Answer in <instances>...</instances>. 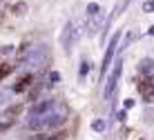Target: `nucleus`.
<instances>
[{
    "instance_id": "f257e3e1",
    "label": "nucleus",
    "mask_w": 154,
    "mask_h": 140,
    "mask_svg": "<svg viewBox=\"0 0 154 140\" xmlns=\"http://www.w3.org/2000/svg\"><path fill=\"white\" fill-rule=\"evenodd\" d=\"M119 38H121V31H114L112 40L107 45V51H105V58H103V64H100V76L107 71V67L112 64V58H114V51H116V45H119Z\"/></svg>"
},
{
    "instance_id": "f03ea898",
    "label": "nucleus",
    "mask_w": 154,
    "mask_h": 140,
    "mask_svg": "<svg viewBox=\"0 0 154 140\" xmlns=\"http://www.w3.org/2000/svg\"><path fill=\"white\" fill-rule=\"evenodd\" d=\"M76 34H78V31L74 29V22H67L65 27H63V31H60V45H63V49H65V51H69V49H72Z\"/></svg>"
},
{
    "instance_id": "7ed1b4c3",
    "label": "nucleus",
    "mask_w": 154,
    "mask_h": 140,
    "mask_svg": "<svg viewBox=\"0 0 154 140\" xmlns=\"http://www.w3.org/2000/svg\"><path fill=\"white\" fill-rule=\"evenodd\" d=\"M121 71H123V62L116 60L112 73H109V80H107V85H105V98H109V96L114 94V87H116V82H119V78H121Z\"/></svg>"
},
{
    "instance_id": "20e7f679",
    "label": "nucleus",
    "mask_w": 154,
    "mask_h": 140,
    "mask_svg": "<svg viewBox=\"0 0 154 140\" xmlns=\"http://www.w3.org/2000/svg\"><path fill=\"white\" fill-rule=\"evenodd\" d=\"M139 94L145 102H152L154 100V82L152 80H141L139 82Z\"/></svg>"
},
{
    "instance_id": "39448f33",
    "label": "nucleus",
    "mask_w": 154,
    "mask_h": 140,
    "mask_svg": "<svg viewBox=\"0 0 154 140\" xmlns=\"http://www.w3.org/2000/svg\"><path fill=\"white\" fill-rule=\"evenodd\" d=\"M51 109H54V100H42V102H36V105L31 107V116H47Z\"/></svg>"
},
{
    "instance_id": "423d86ee",
    "label": "nucleus",
    "mask_w": 154,
    "mask_h": 140,
    "mask_svg": "<svg viewBox=\"0 0 154 140\" xmlns=\"http://www.w3.org/2000/svg\"><path fill=\"white\" fill-rule=\"evenodd\" d=\"M49 116V114H47ZM47 116H31V120L27 122L29 129H34V131H42V129H47Z\"/></svg>"
},
{
    "instance_id": "0eeeda50",
    "label": "nucleus",
    "mask_w": 154,
    "mask_h": 140,
    "mask_svg": "<svg viewBox=\"0 0 154 140\" xmlns=\"http://www.w3.org/2000/svg\"><path fill=\"white\" fill-rule=\"evenodd\" d=\"M31 80H34V76L31 73H27V76H23L18 80V82L14 85V91L16 94H20V91H25V89H29V85H31Z\"/></svg>"
},
{
    "instance_id": "6e6552de",
    "label": "nucleus",
    "mask_w": 154,
    "mask_h": 140,
    "mask_svg": "<svg viewBox=\"0 0 154 140\" xmlns=\"http://www.w3.org/2000/svg\"><path fill=\"white\" fill-rule=\"evenodd\" d=\"M65 120H67V118L63 116V114H49V116H47V129H49V127H60V125H65Z\"/></svg>"
},
{
    "instance_id": "1a4fd4ad",
    "label": "nucleus",
    "mask_w": 154,
    "mask_h": 140,
    "mask_svg": "<svg viewBox=\"0 0 154 140\" xmlns=\"http://www.w3.org/2000/svg\"><path fill=\"white\" fill-rule=\"evenodd\" d=\"M25 111V105H14V107H7V109H5V118H9V120H14L16 116H20Z\"/></svg>"
},
{
    "instance_id": "9d476101",
    "label": "nucleus",
    "mask_w": 154,
    "mask_h": 140,
    "mask_svg": "<svg viewBox=\"0 0 154 140\" xmlns=\"http://www.w3.org/2000/svg\"><path fill=\"white\" fill-rule=\"evenodd\" d=\"M141 71L145 73V80H152L154 78V62L152 60H143L141 62Z\"/></svg>"
},
{
    "instance_id": "9b49d317",
    "label": "nucleus",
    "mask_w": 154,
    "mask_h": 140,
    "mask_svg": "<svg viewBox=\"0 0 154 140\" xmlns=\"http://www.w3.org/2000/svg\"><path fill=\"white\" fill-rule=\"evenodd\" d=\"M14 13H18V16L27 13V4H25V2H16L14 4Z\"/></svg>"
},
{
    "instance_id": "f8f14e48",
    "label": "nucleus",
    "mask_w": 154,
    "mask_h": 140,
    "mask_svg": "<svg viewBox=\"0 0 154 140\" xmlns=\"http://www.w3.org/2000/svg\"><path fill=\"white\" fill-rule=\"evenodd\" d=\"M11 64H0V80H2L5 76H7V73H11Z\"/></svg>"
},
{
    "instance_id": "ddd939ff",
    "label": "nucleus",
    "mask_w": 154,
    "mask_h": 140,
    "mask_svg": "<svg viewBox=\"0 0 154 140\" xmlns=\"http://www.w3.org/2000/svg\"><path fill=\"white\" fill-rule=\"evenodd\" d=\"M98 11H100V7L96 2H92V4H87V13L89 16H98Z\"/></svg>"
},
{
    "instance_id": "4468645a",
    "label": "nucleus",
    "mask_w": 154,
    "mask_h": 140,
    "mask_svg": "<svg viewBox=\"0 0 154 140\" xmlns=\"http://www.w3.org/2000/svg\"><path fill=\"white\" fill-rule=\"evenodd\" d=\"M14 127V120H5V122H0V133H5L7 129H11Z\"/></svg>"
},
{
    "instance_id": "2eb2a0df",
    "label": "nucleus",
    "mask_w": 154,
    "mask_h": 140,
    "mask_svg": "<svg viewBox=\"0 0 154 140\" xmlns=\"http://www.w3.org/2000/svg\"><path fill=\"white\" fill-rule=\"evenodd\" d=\"M92 129H94V131H103V129H105V122H103V120H94V122H92Z\"/></svg>"
},
{
    "instance_id": "dca6fc26",
    "label": "nucleus",
    "mask_w": 154,
    "mask_h": 140,
    "mask_svg": "<svg viewBox=\"0 0 154 140\" xmlns=\"http://www.w3.org/2000/svg\"><path fill=\"white\" fill-rule=\"evenodd\" d=\"M143 9H145L147 13H152V11H154V0H150V2H145V4H143Z\"/></svg>"
},
{
    "instance_id": "f3484780",
    "label": "nucleus",
    "mask_w": 154,
    "mask_h": 140,
    "mask_svg": "<svg viewBox=\"0 0 154 140\" xmlns=\"http://www.w3.org/2000/svg\"><path fill=\"white\" fill-rule=\"evenodd\" d=\"M49 80H51V82H58V80H60V73H58V71H51V73H49Z\"/></svg>"
},
{
    "instance_id": "a211bd4d",
    "label": "nucleus",
    "mask_w": 154,
    "mask_h": 140,
    "mask_svg": "<svg viewBox=\"0 0 154 140\" xmlns=\"http://www.w3.org/2000/svg\"><path fill=\"white\" fill-rule=\"evenodd\" d=\"M87 64H89V62H83V67H81V78L85 76V73H87V69H89V67H87Z\"/></svg>"
},
{
    "instance_id": "6ab92c4d",
    "label": "nucleus",
    "mask_w": 154,
    "mask_h": 140,
    "mask_svg": "<svg viewBox=\"0 0 154 140\" xmlns=\"http://www.w3.org/2000/svg\"><path fill=\"white\" fill-rule=\"evenodd\" d=\"M5 96H7V94H5V91H0V102L5 100Z\"/></svg>"
},
{
    "instance_id": "aec40b11",
    "label": "nucleus",
    "mask_w": 154,
    "mask_h": 140,
    "mask_svg": "<svg viewBox=\"0 0 154 140\" xmlns=\"http://www.w3.org/2000/svg\"><path fill=\"white\" fill-rule=\"evenodd\" d=\"M0 2H2V0H0Z\"/></svg>"
}]
</instances>
